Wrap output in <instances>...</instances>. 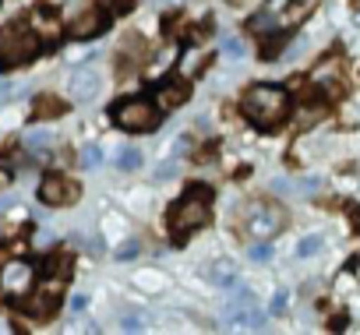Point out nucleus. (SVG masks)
Wrapping results in <instances>:
<instances>
[{
	"instance_id": "obj_10",
	"label": "nucleus",
	"mask_w": 360,
	"mask_h": 335,
	"mask_svg": "<svg viewBox=\"0 0 360 335\" xmlns=\"http://www.w3.org/2000/svg\"><path fill=\"white\" fill-rule=\"evenodd\" d=\"M99 88H103V78H99L96 67H78L71 74V85H68V92H71L75 103H92L99 96Z\"/></svg>"
},
{
	"instance_id": "obj_34",
	"label": "nucleus",
	"mask_w": 360,
	"mask_h": 335,
	"mask_svg": "<svg viewBox=\"0 0 360 335\" xmlns=\"http://www.w3.org/2000/svg\"><path fill=\"white\" fill-rule=\"evenodd\" d=\"M8 96H11V85H8V81H0V99H8Z\"/></svg>"
},
{
	"instance_id": "obj_27",
	"label": "nucleus",
	"mask_w": 360,
	"mask_h": 335,
	"mask_svg": "<svg viewBox=\"0 0 360 335\" xmlns=\"http://www.w3.org/2000/svg\"><path fill=\"white\" fill-rule=\"evenodd\" d=\"M223 50H226L230 57H240V53H244V43H240V39H223Z\"/></svg>"
},
{
	"instance_id": "obj_30",
	"label": "nucleus",
	"mask_w": 360,
	"mask_h": 335,
	"mask_svg": "<svg viewBox=\"0 0 360 335\" xmlns=\"http://www.w3.org/2000/svg\"><path fill=\"white\" fill-rule=\"evenodd\" d=\"M173 173H176V166H159V173H155V177L166 180V177H173Z\"/></svg>"
},
{
	"instance_id": "obj_15",
	"label": "nucleus",
	"mask_w": 360,
	"mask_h": 335,
	"mask_svg": "<svg viewBox=\"0 0 360 335\" xmlns=\"http://www.w3.org/2000/svg\"><path fill=\"white\" fill-rule=\"evenodd\" d=\"M64 110H68L64 99H57V96H39L36 106H32V120H57Z\"/></svg>"
},
{
	"instance_id": "obj_29",
	"label": "nucleus",
	"mask_w": 360,
	"mask_h": 335,
	"mask_svg": "<svg viewBox=\"0 0 360 335\" xmlns=\"http://www.w3.org/2000/svg\"><path fill=\"white\" fill-rule=\"evenodd\" d=\"M283 307H286V289L276 293V300H272V314H283Z\"/></svg>"
},
{
	"instance_id": "obj_14",
	"label": "nucleus",
	"mask_w": 360,
	"mask_h": 335,
	"mask_svg": "<svg viewBox=\"0 0 360 335\" xmlns=\"http://www.w3.org/2000/svg\"><path fill=\"white\" fill-rule=\"evenodd\" d=\"M43 279H57V282H68L71 279V254L68 251H57L46 258L43 265Z\"/></svg>"
},
{
	"instance_id": "obj_24",
	"label": "nucleus",
	"mask_w": 360,
	"mask_h": 335,
	"mask_svg": "<svg viewBox=\"0 0 360 335\" xmlns=\"http://www.w3.org/2000/svg\"><path fill=\"white\" fill-rule=\"evenodd\" d=\"M318 251H321V237H304L300 247H297L300 258H311V254H318Z\"/></svg>"
},
{
	"instance_id": "obj_31",
	"label": "nucleus",
	"mask_w": 360,
	"mask_h": 335,
	"mask_svg": "<svg viewBox=\"0 0 360 335\" xmlns=\"http://www.w3.org/2000/svg\"><path fill=\"white\" fill-rule=\"evenodd\" d=\"M53 159H57V166H68V162H71V152H68V148H60Z\"/></svg>"
},
{
	"instance_id": "obj_18",
	"label": "nucleus",
	"mask_w": 360,
	"mask_h": 335,
	"mask_svg": "<svg viewBox=\"0 0 360 335\" xmlns=\"http://www.w3.org/2000/svg\"><path fill=\"white\" fill-rule=\"evenodd\" d=\"M209 279H212L216 286H230L237 275H233V265H230V261H216V268H209Z\"/></svg>"
},
{
	"instance_id": "obj_8",
	"label": "nucleus",
	"mask_w": 360,
	"mask_h": 335,
	"mask_svg": "<svg viewBox=\"0 0 360 335\" xmlns=\"http://www.w3.org/2000/svg\"><path fill=\"white\" fill-rule=\"evenodd\" d=\"M60 286H64V282H57V279H43V286H39L36 293H29V300H25L29 314H32V317H50V314H57V307H60Z\"/></svg>"
},
{
	"instance_id": "obj_38",
	"label": "nucleus",
	"mask_w": 360,
	"mask_h": 335,
	"mask_svg": "<svg viewBox=\"0 0 360 335\" xmlns=\"http://www.w3.org/2000/svg\"><path fill=\"white\" fill-rule=\"evenodd\" d=\"M353 4H356V8H360V0H353Z\"/></svg>"
},
{
	"instance_id": "obj_20",
	"label": "nucleus",
	"mask_w": 360,
	"mask_h": 335,
	"mask_svg": "<svg viewBox=\"0 0 360 335\" xmlns=\"http://www.w3.org/2000/svg\"><path fill=\"white\" fill-rule=\"evenodd\" d=\"M283 46H286V36H283V32H272V36H265V43H262V53H265V57H276Z\"/></svg>"
},
{
	"instance_id": "obj_28",
	"label": "nucleus",
	"mask_w": 360,
	"mask_h": 335,
	"mask_svg": "<svg viewBox=\"0 0 360 335\" xmlns=\"http://www.w3.org/2000/svg\"><path fill=\"white\" fill-rule=\"evenodd\" d=\"M138 254V240H131V244H124L120 251H117V258H134Z\"/></svg>"
},
{
	"instance_id": "obj_19",
	"label": "nucleus",
	"mask_w": 360,
	"mask_h": 335,
	"mask_svg": "<svg viewBox=\"0 0 360 335\" xmlns=\"http://www.w3.org/2000/svg\"><path fill=\"white\" fill-rule=\"evenodd\" d=\"M117 166H120V170H138V166H141V152L138 148H124L117 155Z\"/></svg>"
},
{
	"instance_id": "obj_2",
	"label": "nucleus",
	"mask_w": 360,
	"mask_h": 335,
	"mask_svg": "<svg viewBox=\"0 0 360 335\" xmlns=\"http://www.w3.org/2000/svg\"><path fill=\"white\" fill-rule=\"evenodd\" d=\"M43 53V36L25 25V22H11L4 32H0V71L22 67L29 60H36Z\"/></svg>"
},
{
	"instance_id": "obj_13",
	"label": "nucleus",
	"mask_w": 360,
	"mask_h": 335,
	"mask_svg": "<svg viewBox=\"0 0 360 335\" xmlns=\"http://www.w3.org/2000/svg\"><path fill=\"white\" fill-rule=\"evenodd\" d=\"M188 96H191L188 85H184V81H176V78L155 85V103H159V110H176V106H184Z\"/></svg>"
},
{
	"instance_id": "obj_35",
	"label": "nucleus",
	"mask_w": 360,
	"mask_h": 335,
	"mask_svg": "<svg viewBox=\"0 0 360 335\" xmlns=\"http://www.w3.org/2000/svg\"><path fill=\"white\" fill-rule=\"evenodd\" d=\"M0 184H11V173L8 170H0Z\"/></svg>"
},
{
	"instance_id": "obj_22",
	"label": "nucleus",
	"mask_w": 360,
	"mask_h": 335,
	"mask_svg": "<svg viewBox=\"0 0 360 335\" xmlns=\"http://www.w3.org/2000/svg\"><path fill=\"white\" fill-rule=\"evenodd\" d=\"M304 15H307V11H304V4H300V0H293V4L286 8V15L279 18V25H297Z\"/></svg>"
},
{
	"instance_id": "obj_7",
	"label": "nucleus",
	"mask_w": 360,
	"mask_h": 335,
	"mask_svg": "<svg viewBox=\"0 0 360 335\" xmlns=\"http://www.w3.org/2000/svg\"><path fill=\"white\" fill-rule=\"evenodd\" d=\"M0 289H4L8 300H18L32 289V268L25 261H8L0 265Z\"/></svg>"
},
{
	"instance_id": "obj_5",
	"label": "nucleus",
	"mask_w": 360,
	"mask_h": 335,
	"mask_svg": "<svg viewBox=\"0 0 360 335\" xmlns=\"http://www.w3.org/2000/svg\"><path fill=\"white\" fill-rule=\"evenodd\" d=\"M244 233L248 237H262V240H272L283 226H286V209H279L276 202H251L244 209Z\"/></svg>"
},
{
	"instance_id": "obj_25",
	"label": "nucleus",
	"mask_w": 360,
	"mask_h": 335,
	"mask_svg": "<svg viewBox=\"0 0 360 335\" xmlns=\"http://www.w3.org/2000/svg\"><path fill=\"white\" fill-rule=\"evenodd\" d=\"M269 258H272L269 244H251V261H269Z\"/></svg>"
},
{
	"instance_id": "obj_37",
	"label": "nucleus",
	"mask_w": 360,
	"mask_h": 335,
	"mask_svg": "<svg viewBox=\"0 0 360 335\" xmlns=\"http://www.w3.org/2000/svg\"><path fill=\"white\" fill-rule=\"evenodd\" d=\"M0 265H4V254H0Z\"/></svg>"
},
{
	"instance_id": "obj_26",
	"label": "nucleus",
	"mask_w": 360,
	"mask_h": 335,
	"mask_svg": "<svg viewBox=\"0 0 360 335\" xmlns=\"http://www.w3.org/2000/svg\"><path fill=\"white\" fill-rule=\"evenodd\" d=\"M106 4L113 8V15H127L134 8V0H106Z\"/></svg>"
},
{
	"instance_id": "obj_17",
	"label": "nucleus",
	"mask_w": 360,
	"mask_h": 335,
	"mask_svg": "<svg viewBox=\"0 0 360 335\" xmlns=\"http://www.w3.org/2000/svg\"><path fill=\"white\" fill-rule=\"evenodd\" d=\"M25 145H29V152H43V148H57V134H53V131H32Z\"/></svg>"
},
{
	"instance_id": "obj_1",
	"label": "nucleus",
	"mask_w": 360,
	"mask_h": 335,
	"mask_svg": "<svg viewBox=\"0 0 360 335\" xmlns=\"http://www.w3.org/2000/svg\"><path fill=\"white\" fill-rule=\"evenodd\" d=\"M240 110L258 127H276L290 117V96L279 85H251L240 99Z\"/></svg>"
},
{
	"instance_id": "obj_3",
	"label": "nucleus",
	"mask_w": 360,
	"mask_h": 335,
	"mask_svg": "<svg viewBox=\"0 0 360 335\" xmlns=\"http://www.w3.org/2000/svg\"><path fill=\"white\" fill-rule=\"evenodd\" d=\"M212 219V191L209 188H191L169 209V233L173 237H188L195 230H202Z\"/></svg>"
},
{
	"instance_id": "obj_32",
	"label": "nucleus",
	"mask_w": 360,
	"mask_h": 335,
	"mask_svg": "<svg viewBox=\"0 0 360 335\" xmlns=\"http://www.w3.org/2000/svg\"><path fill=\"white\" fill-rule=\"evenodd\" d=\"M349 223L360 230V205H349Z\"/></svg>"
},
{
	"instance_id": "obj_23",
	"label": "nucleus",
	"mask_w": 360,
	"mask_h": 335,
	"mask_svg": "<svg viewBox=\"0 0 360 335\" xmlns=\"http://www.w3.org/2000/svg\"><path fill=\"white\" fill-rule=\"evenodd\" d=\"M276 25V15L272 11H262L258 18H251V32H269Z\"/></svg>"
},
{
	"instance_id": "obj_11",
	"label": "nucleus",
	"mask_w": 360,
	"mask_h": 335,
	"mask_svg": "<svg viewBox=\"0 0 360 335\" xmlns=\"http://www.w3.org/2000/svg\"><path fill=\"white\" fill-rule=\"evenodd\" d=\"M141 57H145V43H141V36L138 32H127L124 36V43H120V50H117V74L120 78H127L134 67H141Z\"/></svg>"
},
{
	"instance_id": "obj_21",
	"label": "nucleus",
	"mask_w": 360,
	"mask_h": 335,
	"mask_svg": "<svg viewBox=\"0 0 360 335\" xmlns=\"http://www.w3.org/2000/svg\"><path fill=\"white\" fill-rule=\"evenodd\" d=\"M78 162L85 166V170H96V166L103 162V148H96V145H89L82 155H78Z\"/></svg>"
},
{
	"instance_id": "obj_36",
	"label": "nucleus",
	"mask_w": 360,
	"mask_h": 335,
	"mask_svg": "<svg viewBox=\"0 0 360 335\" xmlns=\"http://www.w3.org/2000/svg\"><path fill=\"white\" fill-rule=\"evenodd\" d=\"M8 205H11V198H0V212H4Z\"/></svg>"
},
{
	"instance_id": "obj_4",
	"label": "nucleus",
	"mask_w": 360,
	"mask_h": 335,
	"mask_svg": "<svg viewBox=\"0 0 360 335\" xmlns=\"http://www.w3.org/2000/svg\"><path fill=\"white\" fill-rule=\"evenodd\" d=\"M110 117L120 131H131V134H152L159 127V106L148 99H124L110 110Z\"/></svg>"
},
{
	"instance_id": "obj_16",
	"label": "nucleus",
	"mask_w": 360,
	"mask_h": 335,
	"mask_svg": "<svg viewBox=\"0 0 360 335\" xmlns=\"http://www.w3.org/2000/svg\"><path fill=\"white\" fill-rule=\"evenodd\" d=\"M32 29H36V32L43 29L46 36H57V32H60V22H57L46 8H36V15H32ZM46 36H43V39H46Z\"/></svg>"
},
{
	"instance_id": "obj_9",
	"label": "nucleus",
	"mask_w": 360,
	"mask_h": 335,
	"mask_svg": "<svg viewBox=\"0 0 360 335\" xmlns=\"http://www.w3.org/2000/svg\"><path fill=\"white\" fill-rule=\"evenodd\" d=\"M223 314H226L230 324H240V328H262V314H258V307H255V300H251L248 289H237V296L223 307Z\"/></svg>"
},
{
	"instance_id": "obj_33",
	"label": "nucleus",
	"mask_w": 360,
	"mask_h": 335,
	"mask_svg": "<svg viewBox=\"0 0 360 335\" xmlns=\"http://www.w3.org/2000/svg\"><path fill=\"white\" fill-rule=\"evenodd\" d=\"M124 328H127V331H138L141 321H138V317H124Z\"/></svg>"
},
{
	"instance_id": "obj_12",
	"label": "nucleus",
	"mask_w": 360,
	"mask_h": 335,
	"mask_svg": "<svg viewBox=\"0 0 360 335\" xmlns=\"http://www.w3.org/2000/svg\"><path fill=\"white\" fill-rule=\"evenodd\" d=\"M106 29V11H99V8H89V11H82L75 22H71V39H92V36H99Z\"/></svg>"
},
{
	"instance_id": "obj_6",
	"label": "nucleus",
	"mask_w": 360,
	"mask_h": 335,
	"mask_svg": "<svg viewBox=\"0 0 360 335\" xmlns=\"http://www.w3.org/2000/svg\"><path fill=\"white\" fill-rule=\"evenodd\" d=\"M39 202H43V205H53V209L75 205V202H78V180L60 177V173H50V177L39 184Z\"/></svg>"
}]
</instances>
